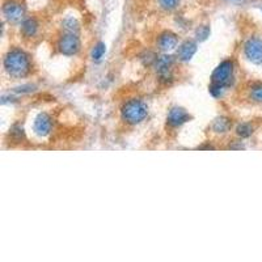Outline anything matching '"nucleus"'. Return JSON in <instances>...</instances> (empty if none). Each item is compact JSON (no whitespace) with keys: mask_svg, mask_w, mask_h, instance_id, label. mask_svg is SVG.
I'll return each instance as SVG.
<instances>
[{"mask_svg":"<svg viewBox=\"0 0 262 262\" xmlns=\"http://www.w3.org/2000/svg\"><path fill=\"white\" fill-rule=\"evenodd\" d=\"M4 68L7 74L13 77H23L30 72V58L20 49H12L4 58Z\"/></svg>","mask_w":262,"mask_h":262,"instance_id":"1","label":"nucleus"},{"mask_svg":"<svg viewBox=\"0 0 262 262\" xmlns=\"http://www.w3.org/2000/svg\"><path fill=\"white\" fill-rule=\"evenodd\" d=\"M121 114L123 121L130 123V125H137V123H141L142 121L146 119L148 114V108L143 101L134 99L127 101L125 105L122 106Z\"/></svg>","mask_w":262,"mask_h":262,"instance_id":"2","label":"nucleus"},{"mask_svg":"<svg viewBox=\"0 0 262 262\" xmlns=\"http://www.w3.org/2000/svg\"><path fill=\"white\" fill-rule=\"evenodd\" d=\"M232 76H234V62L224 61L215 68V71L212 72V76H211V80H212L214 84H217V85L226 88L232 81Z\"/></svg>","mask_w":262,"mask_h":262,"instance_id":"3","label":"nucleus"},{"mask_svg":"<svg viewBox=\"0 0 262 262\" xmlns=\"http://www.w3.org/2000/svg\"><path fill=\"white\" fill-rule=\"evenodd\" d=\"M58 50L64 55H75L80 50V39L76 33L64 32L58 39Z\"/></svg>","mask_w":262,"mask_h":262,"instance_id":"4","label":"nucleus"},{"mask_svg":"<svg viewBox=\"0 0 262 262\" xmlns=\"http://www.w3.org/2000/svg\"><path fill=\"white\" fill-rule=\"evenodd\" d=\"M3 15L10 23H19L25 17V7L17 0H7L3 4Z\"/></svg>","mask_w":262,"mask_h":262,"instance_id":"5","label":"nucleus"},{"mask_svg":"<svg viewBox=\"0 0 262 262\" xmlns=\"http://www.w3.org/2000/svg\"><path fill=\"white\" fill-rule=\"evenodd\" d=\"M244 53L248 61H250L254 64H262V41L259 38L248 39L244 46Z\"/></svg>","mask_w":262,"mask_h":262,"instance_id":"6","label":"nucleus"},{"mask_svg":"<svg viewBox=\"0 0 262 262\" xmlns=\"http://www.w3.org/2000/svg\"><path fill=\"white\" fill-rule=\"evenodd\" d=\"M52 118L50 115L46 114V113H41L38 114V117L34 119V125H33V128H34L35 134L39 135V137H48L52 131Z\"/></svg>","mask_w":262,"mask_h":262,"instance_id":"7","label":"nucleus"},{"mask_svg":"<svg viewBox=\"0 0 262 262\" xmlns=\"http://www.w3.org/2000/svg\"><path fill=\"white\" fill-rule=\"evenodd\" d=\"M190 119V115L183 108H172L168 114V123L172 127H180Z\"/></svg>","mask_w":262,"mask_h":262,"instance_id":"8","label":"nucleus"},{"mask_svg":"<svg viewBox=\"0 0 262 262\" xmlns=\"http://www.w3.org/2000/svg\"><path fill=\"white\" fill-rule=\"evenodd\" d=\"M177 43H179L177 35L172 32L161 33L159 35V39H157V45H159L160 50H163V52H170L173 49H176Z\"/></svg>","mask_w":262,"mask_h":262,"instance_id":"9","label":"nucleus"},{"mask_svg":"<svg viewBox=\"0 0 262 262\" xmlns=\"http://www.w3.org/2000/svg\"><path fill=\"white\" fill-rule=\"evenodd\" d=\"M38 21L34 17H26L21 24V33L26 38H33L38 33Z\"/></svg>","mask_w":262,"mask_h":262,"instance_id":"10","label":"nucleus"},{"mask_svg":"<svg viewBox=\"0 0 262 262\" xmlns=\"http://www.w3.org/2000/svg\"><path fill=\"white\" fill-rule=\"evenodd\" d=\"M195 53H197V45H195V42L186 41L179 48L177 57H179L180 61L188 62V61H190L193 57H194Z\"/></svg>","mask_w":262,"mask_h":262,"instance_id":"11","label":"nucleus"},{"mask_svg":"<svg viewBox=\"0 0 262 262\" xmlns=\"http://www.w3.org/2000/svg\"><path fill=\"white\" fill-rule=\"evenodd\" d=\"M173 64V58L170 55H163L156 59V71L161 77L169 76L170 67Z\"/></svg>","mask_w":262,"mask_h":262,"instance_id":"12","label":"nucleus"},{"mask_svg":"<svg viewBox=\"0 0 262 262\" xmlns=\"http://www.w3.org/2000/svg\"><path fill=\"white\" fill-rule=\"evenodd\" d=\"M231 127V121L226 118H217L214 122V130L216 133H227Z\"/></svg>","mask_w":262,"mask_h":262,"instance_id":"13","label":"nucleus"},{"mask_svg":"<svg viewBox=\"0 0 262 262\" xmlns=\"http://www.w3.org/2000/svg\"><path fill=\"white\" fill-rule=\"evenodd\" d=\"M236 134L240 138H249L253 134V127L249 123H241V125L237 126Z\"/></svg>","mask_w":262,"mask_h":262,"instance_id":"14","label":"nucleus"},{"mask_svg":"<svg viewBox=\"0 0 262 262\" xmlns=\"http://www.w3.org/2000/svg\"><path fill=\"white\" fill-rule=\"evenodd\" d=\"M105 52H106L105 43H103V42H99V43H97V45L95 46L92 50V59L93 61H100V59L104 57Z\"/></svg>","mask_w":262,"mask_h":262,"instance_id":"15","label":"nucleus"},{"mask_svg":"<svg viewBox=\"0 0 262 262\" xmlns=\"http://www.w3.org/2000/svg\"><path fill=\"white\" fill-rule=\"evenodd\" d=\"M250 97L256 103H262V84H254L250 88Z\"/></svg>","mask_w":262,"mask_h":262,"instance_id":"16","label":"nucleus"},{"mask_svg":"<svg viewBox=\"0 0 262 262\" xmlns=\"http://www.w3.org/2000/svg\"><path fill=\"white\" fill-rule=\"evenodd\" d=\"M160 7L165 11L176 10L180 4V0H159Z\"/></svg>","mask_w":262,"mask_h":262,"instance_id":"17","label":"nucleus"},{"mask_svg":"<svg viewBox=\"0 0 262 262\" xmlns=\"http://www.w3.org/2000/svg\"><path fill=\"white\" fill-rule=\"evenodd\" d=\"M63 29L64 32H70V33H76L77 32V23L74 19H67L64 20L63 23Z\"/></svg>","mask_w":262,"mask_h":262,"instance_id":"18","label":"nucleus"},{"mask_svg":"<svg viewBox=\"0 0 262 262\" xmlns=\"http://www.w3.org/2000/svg\"><path fill=\"white\" fill-rule=\"evenodd\" d=\"M208 35H210V28H208V26H201V28L197 30V38H198L199 41H205V39H207Z\"/></svg>","mask_w":262,"mask_h":262,"instance_id":"19","label":"nucleus"}]
</instances>
